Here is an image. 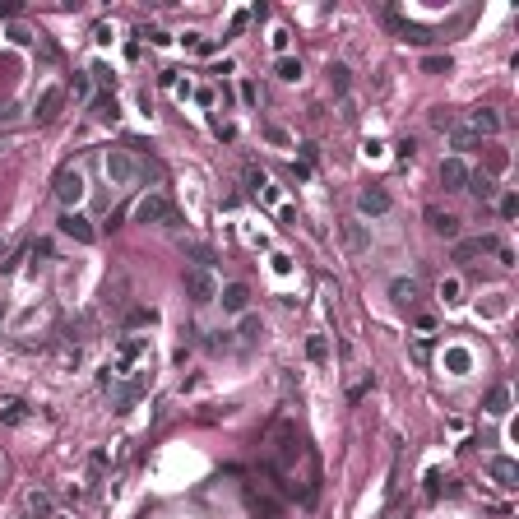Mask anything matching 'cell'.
<instances>
[{"instance_id":"obj_27","label":"cell","mask_w":519,"mask_h":519,"mask_svg":"<svg viewBox=\"0 0 519 519\" xmlns=\"http://www.w3.org/2000/svg\"><path fill=\"white\" fill-rule=\"evenodd\" d=\"M306 357H311V362H325V357H330V343H325L320 334H315V339H306Z\"/></svg>"},{"instance_id":"obj_41","label":"cell","mask_w":519,"mask_h":519,"mask_svg":"<svg viewBox=\"0 0 519 519\" xmlns=\"http://www.w3.org/2000/svg\"><path fill=\"white\" fill-rule=\"evenodd\" d=\"M431 125H436V130H454V116H445V111H436V116H431Z\"/></svg>"},{"instance_id":"obj_37","label":"cell","mask_w":519,"mask_h":519,"mask_svg":"<svg viewBox=\"0 0 519 519\" xmlns=\"http://www.w3.org/2000/svg\"><path fill=\"white\" fill-rule=\"evenodd\" d=\"M139 37H149V42H154V46H167V42H172V37H167L163 28H139Z\"/></svg>"},{"instance_id":"obj_35","label":"cell","mask_w":519,"mask_h":519,"mask_svg":"<svg viewBox=\"0 0 519 519\" xmlns=\"http://www.w3.org/2000/svg\"><path fill=\"white\" fill-rule=\"evenodd\" d=\"M75 98H93V75H75Z\"/></svg>"},{"instance_id":"obj_33","label":"cell","mask_w":519,"mask_h":519,"mask_svg":"<svg viewBox=\"0 0 519 519\" xmlns=\"http://www.w3.org/2000/svg\"><path fill=\"white\" fill-rule=\"evenodd\" d=\"M89 75H93V84H102V89H116V75H111L107 65H93Z\"/></svg>"},{"instance_id":"obj_13","label":"cell","mask_w":519,"mask_h":519,"mask_svg":"<svg viewBox=\"0 0 519 519\" xmlns=\"http://www.w3.org/2000/svg\"><path fill=\"white\" fill-rule=\"evenodd\" d=\"M389 297H394V306H413V301L422 297V283L418 278H394V283H389Z\"/></svg>"},{"instance_id":"obj_40","label":"cell","mask_w":519,"mask_h":519,"mask_svg":"<svg viewBox=\"0 0 519 519\" xmlns=\"http://www.w3.org/2000/svg\"><path fill=\"white\" fill-rule=\"evenodd\" d=\"M394 154H399V158H413V154H418V144H413V139H408V135H404V139H399V144H394Z\"/></svg>"},{"instance_id":"obj_17","label":"cell","mask_w":519,"mask_h":519,"mask_svg":"<svg viewBox=\"0 0 519 519\" xmlns=\"http://www.w3.org/2000/svg\"><path fill=\"white\" fill-rule=\"evenodd\" d=\"M445 366H450V376H468L473 353H468V348H445Z\"/></svg>"},{"instance_id":"obj_3","label":"cell","mask_w":519,"mask_h":519,"mask_svg":"<svg viewBox=\"0 0 519 519\" xmlns=\"http://www.w3.org/2000/svg\"><path fill=\"white\" fill-rule=\"evenodd\" d=\"M51 195L61 199L65 209H75L79 199H84V172H79L75 163H70V167H61V172H56V181H51Z\"/></svg>"},{"instance_id":"obj_14","label":"cell","mask_w":519,"mask_h":519,"mask_svg":"<svg viewBox=\"0 0 519 519\" xmlns=\"http://www.w3.org/2000/svg\"><path fill=\"white\" fill-rule=\"evenodd\" d=\"M218 301H223V311H246V306H251V287H246V283H227L218 292Z\"/></svg>"},{"instance_id":"obj_25","label":"cell","mask_w":519,"mask_h":519,"mask_svg":"<svg viewBox=\"0 0 519 519\" xmlns=\"http://www.w3.org/2000/svg\"><path fill=\"white\" fill-rule=\"evenodd\" d=\"M93 116H98V121H116V98H107V93L93 98Z\"/></svg>"},{"instance_id":"obj_1","label":"cell","mask_w":519,"mask_h":519,"mask_svg":"<svg viewBox=\"0 0 519 519\" xmlns=\"http://www.w3.org/2000/svg\"><path fill=\"white\" fill-rule=\"evenodd\" d=\"M102 167H107V181H111V186H135L139 177H149V167H144L130 149H111Z\"/></svg>"},{"instance_id":"obj_22","label":"cell","mask_w":519,"mask_h":519,"mask_svg":"<svg viewBox=\"0 0 519 519\" xmlns=\"http://www.w3.org/2000/svg\"><path fill=\"white\" fill-rule=\"evenodd\" d=\"M125 325H130V330H139V325H158V311L154 306H135L130 315H125Z\"/></svg>"},{"instance_id":"obj_43","label":"cell","mask_w":519,"mask_h":519,"mask_svg":"<svg viewBox=\"0 0 519 519\" xmlns=\"http://www.w3.org/2000/svg\"><path fill=\"white\" fill-rule=\"evenodd\" d=\"M255 98H260V93H255V84H242V102H246V107H255Z\"/></svg>"},{"instance_id":"obj_24","label":"cell","mask_w":519,"mask_h":519,"mask_svg":"<svg viewBox=\"0 0 519 519\" xmlns=\"http://www.w3.org/2000/svg\"><path fill=\"white\" fill-rule=\"evenodd\" d=\"M441 297H445V306H459V301H464V283H459V278H445Z\"/></svg>"},{"instance_id":"obj_18","label":"cell","mask_w":519,"mask_h":519,"mask_svg":"<svg viewBox=\"0 0 519 519\" xmlns=\"http://www.w3.org/2000/svg\"><path fill=\"white\" fill-rule=\"evenodd\" d=\"M61 102H65V89H46L42 102H37V121H51L56 111H61Z\"/></svg>"},{"instance_id":"obj_28","label":"cell","mask_w":519,"mask_h":519,"mask_svg":"<svg viewBox=\"0 0 519 519\" xmlns=\"http://www.w3.org/2000/svg\"><path fill=\"white\" fill-rule=\"evenodd\" d=\"M278 79H287V84H292V79H301V65H297V61H292V56H283V61H278Z\"/></svg>"},{"instance_id":"obj_2","label":"cell","mask_w":519,"mask_h":519,"mask_svg":"<svg viewBox=\"0 0 519 519\" xmlns=\"http://www.w3.org/2000/svg\"><path fill=\"white\" fill-rule=\"evenodd\" d=\"M135 218H139V223H172V227L181 223L177 209H172V199H167L163 190H149V195L135 204Z\"/></svg>"},{"instance_id":"obj_29","label":"cell","mask_w":519,"mask_h":519,"mask_svg":"<svg viewBox=\"0 0 519 519\" xmlns=\"http://www.w3.org/2000/svg\"><path fill=\"white\" fill-rule=\"evenodd\" d=\"M450 144H454V149H477V135H473V130H459V125H454V130H450Z\"/></svg>"},{"instance_id":"obj_23","label":"cell","mask_w":519,"mask_h":519,"mask_svg":"<svg viewBox=\"0 0 519 519\" xmlns=\"http://www.w3.org/2000/svg\"><path fill=\"white\" fill-rule=\"evenodd\" d=\"M28 510H33L37 519H51V496H46V492H28Z\"/></svg>"},{"instance_id":"obj_30","label":"cell","mask_w":519,"mask_h":519,"mask_svg":"<svg viewBox=\"0 0 519 519\" xmlns=\"http://www.w3.org/2000/svg\"><path fill=\"white\" fill-rule=\"evenodd\" d=\"M5 37H10L14 46H28V42H33V33H28L23 23H10V28H5Z\"/></svg>"},{"instance_id":"obj_5","label":"cell","mask_w":519,"mask_h":519,"mask_svg":"<svg viewBox=\"0 0 519 519\" xmlns=\"http://www.w3.org/2000/svg\"><path fill=\"white\" fill-rule=\"evenodd\" d=\"M130 362H149V339H135V334H130V339L116 343V362H111V371L121 376Z\"/></svg>"},{"instance_id":"obj_7","label":"cell","mask_w":519,"mask_h":519,"mask_svg":"<svg viewBox=\"0 0 519 519\" xmlns=\"http://www.w3.org/2000/svg\"><path fill=\"white\" fill-rule=\"evenodd\" d=\"M357 213H362V218H380V213H389V190L366 186L362 195H357Z\"/></svg>"},{"instance_id":"obj_32","label":"cell","mask_w":519,"mask_h":519,"mask_svg":"<svg viewBox=\"0 0 519 519\" xmlns=\"http://www.w3.org/2000/svg\"><path fill=\"white\" fill-rule=\"evenodd\" d=\"M422 70H427V75H445V70H450V56H427Z\"/></svg>"},{"instance_id":"obj_31","label":"cell","mask_w":519,"mask_h":519,"mask_svg":"<svg viewBox=\"0 0 519 519\" xmlns=\"http://www.w3.org/2000/svg\"><path fill=\"white\" fill-rule=\"evenodd\" d=\"M181 42H186L190 51H199V56H209V51H213V42H209V37H199V33H186Z\"/></svg>"},{"instance_id":"obj_4","label":"cell","mask_w":519,"mask_h":519,"mask_svg":"<svg viewBox=\"0 0 519 519\" xmlns=\"http://www.w3.org/2000/svg\"><path fill=\"white\" fill-rule=\"evenodd\" d=\"M186 297L195 301V306H209V301L218 297V278H213L209 269H186Z\"/></svg>"},{"instance_id":"obj_11","label":"cell","mask_w":519,"mask_h":519,"mask_svg":"<svg viewBox=\"0 0 519 519\" xmlns=\"http://www.w3.org/2000/svg\"><path fill=\"white\" fill-rule=\"evenodd\" d=\"M441 186L445 190H464L468 186V163L464 158H445L441 163Z\"/></svg>"},{"instance_id":"obj_6","label":"cell","mask_w":519,"mask_h":519,"mask_svg":"<svg viewBox=\"0 0 519 519\" xmlns=\"http://www.w3.org/2000/svg\"><path fill=\"white\" fill-rule=\"evenodd\" d=\"M61 232H65V237H75L79 246H93V242H98V232H93V223L84 218L79 209H65V213H61Z\"/></svg>"},{"instance_id":"obj_21","label":"cell","mask_w":519,"mask_h":519,"mask_svg":"<svg viewBox=\"0 0 519 519\" xmlns=\"http://www.w3.org/2000/svg\"><path fill=\"white\" fill-rule=\"evenodd\" d=\"M348 84H353L348 65H343V61H334V65H330V89H334V93H348Z\"/></svg>"},{"instance_id":"obj_9","label":"cell","mask_w":519,"mask_h":519,"mask_svg":"<svg viewBox=\"0 0 519 519\" xmlns=\"http://www.w3.org/2000/svg\"><path fill=\"white\" fill-rule=\"evenodd\" d=\"M487 477H492L496 487H515L519 482V464L506 459V454H492V459H487Z\"/></svg>"},{"instance_id":"obj_10","label":"cell","mask_w":519,"mask_h":519,"mask_svg":"<svg viewBox=\"0 0 519 519\" xmlns=\"http://www.w3.org/2000/svg\"><path fill=\"white\" fill-rule=\"evenodd\" d=\"M422 218H427V227L436 237H459V218H454V213H445V209H436V204H427V213H422Z\"/></svg>"},{"instance_id":"obj_26","label":"cell","mask_w":519,"mask_h":519,"mask_svg":"<svg viewBox=\"0 0 519 519\" xmlns=\"http://www.w3.org/2000/svg\"><path fill=\"white\" fill-rule=\"evenodd\" d=\"M237 334H242V343H255L260 334H265V325L255 320V315H246V320H242V330H237Z\"/></svg>"},{"instance_id":"obj_42","label":"cell","mask_w":519,"mask_h":519,"mask_svg":"<svg viewBox=\"0 0 519 519\" xmlns=\"http://www.w3.org/2000/svg\"><path fill=\"white\" fill-rule=\"evenodd\" d=\"M5 422H10V427H14V422H23V404H10V408H5Z\"/></svg>"},{"instance_id":"obj_34","label":"cell","mask_w":519,"mask_h":519,"mask_svg":"<svg viewBox=\"0 0 519 519\" xmlns=\"http://www.w3.org/2000/svg\"><path fill=\"white\" fill-rule=\"evenodd\" d=\"M204 343H209V353H227V348H232V339H227V334H209V339H204Z\"/></svg>"},{"instance_id":"obj_20","label":"cell","mask_w":519,"mask_h":519,"mask_svg":"<svg viewBox=\"0 0 519 519\" xmlns=\"http://www.w3.org/2000/svg\"><path fill=\"white\" fill-rule=\"evenodd\" d=\"M487 413H492V418H506L510 413V389L506 385H496L492 394H487Z\"/></svg>"},{"instance_id":"obj_16","label":"cell","mask_w":519,"mask_h":519,"mask_svg":"<svg viewBox=\"0 0 519 519\" xmlns=\"http://www.w3.org/2000/svg\"><path fill=\"white\" fill-rule=\"evenodd\" d=\"M496 130H501V116H496L492 107H477V111H473V135L482 139V135H496Z\"/></svg>"},{"instance_id":"obj_8","label":"cell","mask_w":519,"mask_h":519,"mask_svg":"<svg viewBox=\"0 0 519 519\" xmlns=\"http://www.w3.org/2000/svg\"><path fill=\"white\" fill-rule=\"evenodd\" d=\"M496 237H492V232H482V237H473V242H459V246H454V260H459V265H473V260H477V255H487V251H496Z\"/></svg>"},{"instance_id":"obj_36","label":"cell","mask_w":519,"mask_h":519,"mask_svg":"<svg viewBox=\"0 0 519 519\" xmlns=\"http://www.w3.org/2000/svg\"><path fill=\"white\" fill-rule=\"evenodd\" d=\"M246 186L265 195V172H260V167H246Z\"/></svg>"},{"instance_id":"obj_12","label":"cell","mask_w":519,"mask_h":519,"mask_svg":"<svg viewBox=\"0 0 519 519\" xmlns=\"http://www.w3.org/2000/svg\"><path fill=\"white\" fill-rule=\"evenodd\" d=\"M468 195L477 199V204H487V199H496V181H492V172H468Z\"/></svg>"},{"instance_id":"obj_15","label":"cell","mask_w":519,"mask_h":519,"mask_svg":"<svg viewBox=\"0 0 519 519\" xmlns=\"http://www.w3.org/2000/svg\"><path fill=\"white\" fill-rule=\"evenodd\" d=\"M93 330H98V320H93V315H79V320H70V325H65V339H70V343H75V348H79V343L98 339V334H93Z\"/></svg>"},{"instance_id":"obj_19","label":"cell","mask_w":519,"mask_h":519,"mask_svg":"<svg viewBox=\"0 0 519 519\" xmlns=\"http://www.w3.org/2000/svg\"><path fill=\"white\" fill-rule=\"evenodd\" d=\"M343 246H348V251H366V246H371L362 223H343Z\"/></svg>"},{"instance_id":"obj_44","label":"cell","mask_w":519,"mask_h":519,"mask_svg":"<svg viewBox=\"0 0 519 519\" xmlns=\"http://www.w3.org/2000/svg\"><path fill=\"white\" fill-rule=\"evenodd\" d=\"M0 255H5V246H0Z\"/></svg>"},{"instance_id":"obj_38","label":"cell","mask_w":519,"mask_h":519,"mask_svg":"<svg viewBox=\"0 0 519 519\" xmlns=\"http://www.w3.org/2000/svg\"><path fill=\"white\" fill-rule=\"evenodd\" d=\"M519 213V199L515 195H501V218H515Z\"/></svg>"},{"instance_id":"obj_39","label":"cell","mask_w":519,"mask_h":519,"mask_svg":"<svg viewBox=\"0 0 519 519\" xmlns=\"http://www.w3.org/2000/svg\"><path fill=\"white\" fill-rule=\"evenodd\" d=\"M413 357H418V362H431V339H418V343H413Z\"/></svg>"}]
</instances>
